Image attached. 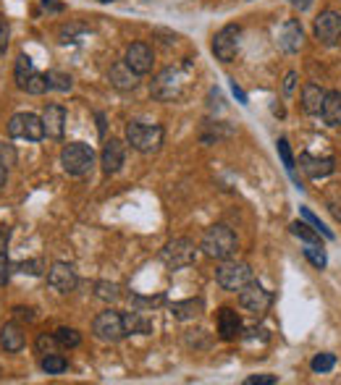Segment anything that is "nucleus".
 Wrapping results in <instances>:
<instances>
[{
	"mask_svg": "<svg viewBox=\"0 0 341 385\" xmlns=\"http://www.w3.org/2000/svg\"><path fill=\"white\" fill-rule=\"evenodd\" d=\"M29 73H34L32 58H29V56H19L16 58V68H14V79H16V87H21V84H24Z\"/></svg>",
	"mask_w": 341,
	"mask_h": 385,
	"instance_id": "nucleus-33",
	"label": "nucleus"
},
{
	"mask_svg": "<svg viewBox=\"0 0 341 385\" xmlns=\"http://www.w3.org/2000/svg\"><path fill=\"white\" fill-rule=\"evenodd\" d=\"M289 231H292V236H297L300 241H305V244H320V233L312 228V225L307 223H300V220H294L292 225H289Z\"/></svg>",
	"mask_w": 341,
	"mask_h": 385,
	"instance_id": "nucleus-27",
	"label": "nucleus"
},
{
	"mask_svg": "<svg viewBox=\"0 0 341 385\" xmlns=\"http://www.w3.org/2000/svg\"><path fill=\"white\" fill-rule=\"evenodd\" d=\"M76 283H79V278H76L73 265H68V262H53V265H50L48 270L50 289H56L58 294H71V291L76 289Z\"/></svg>",
	"mask_w": 341,
	"mask_h": 385,
	"instance_id": "nucleus-13",
	"label": "nucleus"
},
{
	"mask_svg": "<svg viewBox=\"0 0 341 385\" xmlns=\"http://www.w3.org/2000/svg\"><path fill=\"white\" fill-rule=\"evenodd\" d=\"M95 297L103 299V302H118L121 299V289H118V283L98 281L95 283Z\"/></svg>",
	"mask_w": 341,
	"mask_h": 385,
	"instance_id": "nucleus-32",
	"label": "nucleus"
},
{
	"mask_svg": "<svg viewBox=\"0 0 341 385\" xmlns=\"http://www.w3.org/2000/svg\"><path fill=\"white\" fill-rule=\"evenodd\" d=\"M9 137L11 139H29V142H42L45 139V123L42 115L34 113H16L9 120Z\"/></svg>",
	"mask_w": 341,
	"mask_h": 385,
	"instance_id": "nucleus-8",
	"label": "nucleus"
},
{
	"mask_svg": "<svg viewBox=\"0 0 341 385\" xmlns=\"http://www.w3.org/2000/svg\"><path fill=\"white\" fill-rule=\"evenodd\" d=\"M168 309H170V314L181 322L197 320V317L205 312V302L203 299H184V302H173Z\"/></svg>",
	"mask_w": 341,
	"mask_h": 385,
	"instance_id": "nucleus-20",
	"label": "nucleus"
},
{
	"mask_svg": "<svg viewBox=\"0 0 341 385\" xmlns=\"http://www.w3.org/2000/svg\"><path fill=\"white\" fill-rule=\"evenodd\" d=\"M231 87H234V95L239 97L242 103H247V95H244V92H242V89H239V87H236V81H234V84H231Z\"/></svg>",
	"mask_w": 341,
	"mask_h": 385,
	"instance_id": "nucleus-53",
	"label": "nucleus"
},
{
	"mask_svg": "<svg viewBox=\"0 0 341 385\" xmlns=\"http://www.w3.org/2000/svg\"><path fill=\"white\" fill-rule=\"evenodd\" d=\"M100 163H103V170H106L108 176L111 173H118L123 168V163H126V145H123L121 139L111 137L103 147V153H100Z\"/></svg>",
	"mask_w": 341,
	"mask_h": 385,
	"instance_id": "nucleus-14",
	"label": "nucleus"
},
{
	"mask_svg": "<svg viewBox=\"0 0 341 385\" xmlns=\"http://www.w3.org/2000/svg\"><path fill=\"white\" fill-rule=\"evenodd\" d=\"M45 79H48V89H56V92H68V89L73 87L71 76L63 73V71H56V68L45 73Z\"/></svg>",
	"mask_w": 341,
	"mask_h": 385,
	"instance_id": "nucleus-30",
	"label": "nucleus"
},
{
	"mask_svg": "<svg viewBox=\"0 0 341 385\" xmlns=\"http://www.w3.org/2000/svg\"><path fill=\"white\" fill-rule=\"evenodd\" d=\"M302 42H305L302 24L297 21V19H289V21L281 26V32H278V48L292 56V53H300Z\"/></svg>",
	"mask_w": 341,
	"mask_h": 385,
	"instance_id": "nucleus-16",
	"label": "nucleus"
},
{
	"mask_svg": "<svg viewBox=\"0 0 341 385\" xmlns=\"http://www.w3.org/2000/svg\"><path fill=\"white\" fill-rule=\"evenodd\" d=\"M42 9L50 11V14H63L66 6L63 3H56V0H42Z\"/></svg>",
	"mask_w": 341,
	"mask_h": 385,
	"instance_id": "nucleus-48",
	"label": "nucleus"
},
{
	"mask_svg": "<svg viewBox=\"0 0 341 385\" xmlns=\"http://www.w3.org/2000/svg\"><path fill=\"white\" fill-rule=\"evenodd\" d=\"M294 84H297V73L289 71V73H286V79H284V92H286V95H292V92H294Z\"/></svg>",
	"mask_w": 341,
	"mask_h": 385,
	"instance_id": "nucleus-49",
	"label": "nucleus"
},
{
	"mask_svg": "<svg viewBox=\"0 0 341 385\" xmlns=\"http://www.w3.org/2000/svg\"><path fill=\"white\" fill-rule=\"evenodd\" d=\"M215 281H218V286L223 291H242L244 286L250 281H255L252 278V267L247 265V262H236V260H223L218 267V273H215Z\"/></svg>",
	"mask_w": 341,
	"mask_h": 385,
	"instance_id": "nucleus-7",
	"label": "nucleus"
},
{
	"mask_svg": "<svg viewBox=\"0 0 341 385\" xmlns=\"http://www.w3.org/2000/svg\"><path fill=\"white\" fill-rule=\"evenodd\" d=\"M302 217H305V220H307V223L312 225V228H315V231L320 233V236H325V239H333V233L328 231V228H325L323 223H320V217L310 212V207H302Z\"/></svg>",
	"mask_w": 341,
	"mask_h": 385,
	"instance_id": "nucleus-38",
	"label": "nucleus"
},
{
	"mask_svg": "<svg viewBox=\"0 0 341 385\" xmlns=\"http://www.w3.org/2000/svg\"><path fill=\"white\" fill-rule=\"evenodd\" d=\"M53 336H56L58 346H63V349H76V346L81 344V333L76 328H66V325H61Z\"/></svg>",
	"mask_w": 341,
	"mask_h": 385,
	"instance_id": "nucleus-29",
	"label": "nucleus"
},
{
	"mask_svg": "<svg viewBox=\"0 0 341 385\" xmlns=\"http://www.w3.org/2000/svg\"><path fill=\"white\" fill-rule=\"evenodd\" d=\"M123 63L129 66L137 76H147V73L153 71V66H155L153 48H150L147 42H134V45H129V48H126V53H123Z\"/></svg>",
	"mask_w": 341,
	"mask_h": 385,
	"instance_id": "nucleus-11",
	"label": "nucleus"
},
{
	"mask_svg": "<svg viewBox=\"0 0 341 385\" xmlns=\"http://www.w3.org/2000/svg\"><path fill=\"white\" fill-rule=\"evenodd\" d=\"M9 236H11L9 228H6V225H0V249H6V244H9Z\"/></svg>",
	"mask_w": 341,
	"mask_h": 385,
	"instance_id": "nucleus-50",
	"label": "nucleus"
},
{
	"mask_svg": "<svg viewBox=\"0 0 341 385\" xmlns=\"http://www.w3.org/2000/svg\"><path fill=\"white\" fill-rule=\"evenodd\" d=\"M95 165V150L84 142H71L61 150V168L68 176H84Z\"/></svg>",
	"mask_w": 341,
	"mask_h": 385,
	"instance_id": "nucleus-4",
	"label": "nucleus"
},
{
	"mask_svg": "<svg viewBox=\"0 0 341 385\" xmlns=\"http://www.w3.org/2000/svg\"><path fill=\"white\" fill-rule=\"evenodd\" d=\"M294 9H300V11H307L310 6H312V0H289Z\"/></svg>",
	"mask_w": 341,
	"mask_h": 385,
	"instance_id": "nucleus-51",
	"label": "nucleus"
},
{
	"mask_svg": "<svg viewBox=\"0 0 341 385\" xmlns=\"http://www.w3.org/2000/svg\"><path fill=\"white\" fill-rule=\"evenodd\" d=\"M123 325H126V336H147L153 333V320L147 317L145 309H134V312L123 314Z\"/></svg>",
	"mask_w": 341,
	"mask_h": 385,
	"instance_id": "nucleus-22",
	"label": "nucleus"
},
{
	"mask_svg": "<svg viewBox=\"0 0 341 385\" xmlns=\"http://www.w3.org/2000/svg\"><path fill=\"white\" fill-rule=\"evenodd\" d=\"M9 278H11V260H9V255L0 249V286L9 283Z\"/></svg>",
	"mask_w": 341,
	"mask_h": 385,
	"instance_id": "nucleus-43",
	"label": "nucleus"
},
{
	"mask_svg": "<svg viewBox=\"0 0 341 385\" xmlns=\"http://www.w3.org/2000/svg\"><path fill=\"white\" fill-rule=\"evenodd\" d=\"M323 100H325L323 87H317V84H305V89H302V111L307 113V115H317L320 108H323Z\"/></svg>",
	"mask_w": 341,
	"mask_h": 385,
	"instance_id": "nucleus-23",
	"label": "nucleus"
},
{
	"mask_svg": "<svg viewBox=\"0 0 341 385\" xmlns=\"http://www.w3.org/2000/svg\"><path fill=\"white\" fill-rule=\"evenodd\" d=\"M278 377L276 375H250L244 380V385H276Z\"/></svg>",
	"mask_w": 341,
	"mask_h": 385,
	"instance_id": "nucleus-44",
	"label": "nucleus"
},
{
	"mask_svg": "<svg viewBox=\"0 0 341 385\" xmlns=\"http://www.w3.org/2000/svg\"><path fill=\"white\" fill-rule=\"evenodd\" d=\"M100 3H113V0H100Z\"/></svg>",
	"mask_w": 341,
	"mask_h": 385,
	"instance_id": "nucleus-54",
	"label": "nucleus"
},
{
	"mask_svg": "<svg viewBox=\"0 0 341 385\" xmlns=\"http://www.w3.org/2000/svg\"><path fill=\"white\" fill-rule=\"evenodd\" d=\"M79 32H87V26H81V24H68V26H63V29H61V42H73Z\"/></svg>",
	"mask_w": 341,
	"mask_h": 385,
	"instance_id": "nucleus-42",
	"label": "nucleus"
},
{
	"mask_svg": "<svg viewBox=\"0 0 341 385\" xmlns=\"http://www.w3.org/2000/svg\"><path fill=\"white\" fill-rule=\"evenodd\" d=\"M9 37H11V29H9V21L0 16V56L9 50Z\"/></svg>",
	"mask_w": 341,
	"mask_h": 385,
	"instance_id": "nucleus-45",
	"label": "nucleus"
},
{
	"mask_svg": "<svg viewBox=\"0 0 341 385\" xmlns=\"http://www.w3.org/2000/svg\"><path fill=\"white\" fill-rule=\"evenodd\" d=\"M315 37L323 45H336L341 40V14L339 11H323L315 19Z\"/></svg>",
	"mask_w": 341,
	"mask_h": 385,
	"instance_id": "nucleus-12",
	"label": "nucleus"
},
{
	"mask_svg": "<svg viewBox=\"0 0 341 385\" xmlns=\"http://www.w3.org/2000/svg\"><path fill=\"white\" fill-rule=\"evenodd\" d=\"M24 333L19 328L16 322H6L3 328H0V346H3V351L6 354H19L24 349Z\"/></svg>",
	"mask_w": 341,
	"mask_h": 385,
	"instance_id": "nucleus-19",
	"label": "nucleus"
},
{
	"mask_svg": "<svg viewBox=\"0 0 341 385\" xmlns=\"http://www.w3.org/2000/svg\"><path fill=\"white\" fill-rule=\"evenodd\" d=\"M92 336L103 341V344H118L126 336V325H123V314L116 309H106L92 320Z\"/></svg>",
	"mask_w": 341,
	"mask_h": 385,
	"instance_id": "nucleus-6",
	"label": "nucleus"
},
{
	"mask_svg": "<svg viewBox=\"0 0 341 385\" xmlns=\"http://www.w3.org/2000/svg\"><path fill=\"white\" fill-rule=\"evenodd\" d=\"M205 257H210V260H231L236 255V249H239V241H236V233L228 228L226 223H215L210 225L203 236V244H200Z\"/></svg>",
	"mask_w": 341,
	"mask_h": 385,
	"instance_id": "nucleus-2",
	"label": "nucleus"
},
{
	"mask_svg": "<svg viewBox=\"0 0 341 385\" xmlns=\"http://www.w3.org/2000/svg\"><path fill=\"white\" fill-rule=\"evenodd\" d=\"M310 367H312V372H320V375H323V372H331L333 367H336V356H333V354H317L315 359L310 361Z\"/></svg>",
	"mask_w": 341,
	"mask_h": 385,
	"instance_id": "nucleus-36",
	"label": "nucleus"
},
{
	"mask_svg": "<svg viewBox=\"0 0 341 385\" xmlns=\"http://www.w3.org/2000/svg\"><path fill=\"white\" fill-rule=\"evenodd\" d=\"M320 115H323L325 126H331V128L341 126V92H325Z\"/></svg>",
	"mask_w": 341,
	"mask_h": 385,
	"instance_id": "nucleus-21",
	"label": "nucleus"
},
{
	"mask_svg": "<svg viewBox=\"0 0 341 385\" xmlns=\"http://www.w3.org/2000/svg\"><path fill=\"white\" fill-rule=\"evenodd\" d=\"M166 304V294H155V297H142V294H131V307L134 309H158Z\"/></svg>",
	"mask_w": 341,
	"mask_h": 385,
	"instance_id": "nucleus-31",
	"label": "nucleus"
},
{
	"mask_svg": "<svg viewBox=\"0 0 341 385\" xmlns=\"http://www.w3.org/2000/svg\"><path fill=\"white\" fill-rule=\"evenodd\" d=\"M14 317H16V320L32 322L34 320V309H32V307H14Z\"/></svg>",
	"mask_w": 341,
	"mask_h": 385,
	"instance_id": "nucleus-46",
	"label": "nucleus"
},
{
	"mask_svg": "<svg viewBox=\"0 0 341 385\" xmlns=\"http://www.w3.org/2000/svg\"><path fill=\"white\" fill-rule=\"evenodd\" d=\"M42 123H45V137L50 139H63L66 128V108L63 105H48L42 111Z\"/></svg>",
	"mask_w": 341,
	"mask_h": 385,
	"instance_id": "nucleus-17",
	"label": "nucleus"
},
{
	"mask_svg": "<svg viewBox=\"0 0 341 385\" xmlns=\"http://www.w3.org/2000/svg\"><path fill=\"white\" fill-rule=\"evenodd\" d=\"M218 336L220 341H236V338L244 336L242 317L231 307H220L218 309Z\"/></svg>",
	"mask_w": 341,
	"mask_h": 385,
	"instance_id": "nucleus-15",
	"label": "nucleus"
},
{
	"mask_svg": "<svg viewBox=\"0 0 341 385\" xmlns=\"http://www.w3.org/2000/svg\"><path fill=\"white\" fill-rule=\"evenodd\" d=\"M19 89H24L26 95H45L48 92V79H45V73L34 71L26 76V81Z\"/></svg>",
	"mask_w": 341,
	"mask_h": 385,
	"instance_id": "nucleus-28",
	"label": "nucleus"
},
{
	"mask_svg": "<svg viewBox=\"0 0 341 385\" xmlns=\"http://www.w3.org/2000/svg\"><path fill=\"white\" fill-rule=\"evenodd\" d=\"M273 304V294L268 289H263L258 281H250L239 291V307L250 314H263L268 307Z\"/></svg>",
	"mask_w": 341,
	"mask_h": 385,
	"instance_id": "nucleus-10",
	"label": "nucleus"
},
{
	"mask_svg": "<svg viewBox=\"0 0 341 385\" xmlns=\"http://www.w3.org/2000/svg\"><path fill=\"white\" fill-rule=\"evenodd\" d=\"M300 165L310 178H325L336 170V160L333 158H315V155L310 153L300 155Z\"/></svg>",
	"mask_w": 341,
	"mask_h": 385,
	"instance_id": "nucleus-18",
	"label": "nucleus"
},
{
	"mask_svg": "<svg viewBox=\"0 0 341 385\" xmlns=\"http://www.w3.org/2000/svg\"><path fill=\"white\" fill-rule=\"evenodd\" d=\"M40 367L45 375H63L66 369H68V359L66 356H61V354H45L40 359Z\"/></svg>",
	"mask_w": 341,
	"mask_h": 385,
	"instance_id": "nucleus-26",
	"label": "nucleus"
},
{
	"mask_svg": "<svg viewBox=\"0 0 341 385\" xmlns=\"http://www.w3.org/2000/svg\"><path fill=\"white\" fill-rule=\"evenodd\" d=\"M19 273H29V275H42L45 273V262L42 260H26V262H19L16 265Z\"/></svg>",
	"mask_w": 341,
	"mask_h": 385,
	"instance_id": "nucleus-39",
	"label": "nucleus"
},
{
	"mask_svg": "<svg viewBox=\"0 0 341 385\" xmlns=\"http://www.w3.org/2000/svg\"><path fill=\"white\" fill-rule=\"evenodd\" d=\"M276 147H278L281 160H284V168L289 170V173H294V158H292V150H289V142H286V139H278Z\"/></svg>",
	"mask_w": 341,
	"mask_h": 385,
	"instance_id": "nucleus-40",
	"label": "nucleus"
},
{
	"mask_svg": "<svg viewBox=\"0 0 341 385\" xmlns=\"http://www.w3.org/2000/svg\"><path fill=\"white\" fill-rule=\"evenodd\" d=\"M56 346H58V341H56V336H53V333H40V336H37V341H34V349H37V354H42V356H45V354H53L56 351Z\"/></svg>",
	"mask_w": 341,
	"mask_h": 385,
	"instance_id": "nucleus-37",
	"label": "nucleus"
},
{
	"mask_svg": "<svg viewBox=\"0 0 341 385\" xmlns=\"http://www.w3.org/2000/svg\"><path fill=\"white\" fill-rule=\"evenodd\" d=\"M239 37H242V26L239 24H226L215 37H213V56L223 61V63H231L239 53Z\"/></svg>",
	"mask_w": 341,
	"mask_h": 385,
	"instance_id": "nucleus-9",
	"label": "nucleus"
},
{
	"mask_svg": "<svg viewBox=\"0 0 341 385\" xmlns=\"http://www.w3.org/2000/svg\"><path fill=\"white\" fill-rule=\"evenodd\" d=\"M126 145L142 155L158 153L163 147V126L161 123L129 120V123H126Z\"/></svg>",
	"mask_w": 341,
	"mask_h": 385,
	"instance_id": "nucleus-3",
	"label": "nucleus"
},
{
	"mask_svg": "<svg viewBox=\"0 0 341 385\" xmlns=\"http://www.w3.org/2000/svg\"><path fill=\"white\" fill-rule=\"evenodd\" d=\"M6 181H9V165H3V163H0V189L6 186Z\"/></svg>",
	"mask_w": 341,
	"mask_h": 385,
	"instance_id": "nucleus-52",
	"label": "nucleus"
},
{
	"mask_svg": "<svg viewBox=\"0 0 341 385\" xmlns=\"http://www.w3.org/2000/svg\"><path fill=\"white\" fill-rule=\"evenodd\" d=\"M0 163L3 165H16V150H14V145H6V142H0Z\"/></svg>",
	"mask_w": 341,
	"mask_h": 385,
	"instance_id": "nucleus-41",
	"label": "nucleus"
},
{
	"mask_svg": "<svg viewBox=\"0 0 341 385\" xmlns=\"http://www.w3.org/2000/svg\"><path fill=\"white\" fill-rule=\"evenodd\" d=\"M189 87V63L184 66H170V68H163L158 76L150 84V95L161 103H176L181 97L187 95Z\"/></svg>",
	"mask_w": 341,
	"mask_h": 385,
	"instance_id": "nucleus-1",
	"label": "nucleus"
},
{
	"mask_svg": "<svg viewBox=\"0 0 341 385\" xmlns=\"http://www.w3.org/2000/svg\"><path fill=\"white\" fill-rule=\"evenodd\" d=\"M305 257H307L317 270H323V267L328 265V257H325V252H323L320 244H305Z\"/></svg>",
	"mask_w": 341,
	"mask_h": 385,
	"instance_id": "nucleus-34",
	"label": "nucleus"
},
{
	"mask_svg": "<svg viewBox=\"0 0 341 385\" xmlns=\"http://www.w3.org/2000/svg\"><path fill=\"white\" fill-rule=\"evenodd\" d=\"M108 79H111V84H113L116 89H134L139 76L131 71L126 63H116L113 68H111V73H108Z\"/></svg>",
	"mask_w": 341,
	"mask_h": 385,
	"instance_id": "nucleus-25",
	"label": "nucleus"
},
{
	"mask_svg": "<svg viewBox=\"0 0 341 385\" xmlns=\"http://www.w3.org/2000/svg\"><path fill=\"white\" fill-rule=\"evenodd\" d=\"M228 137H234V128L220 123V120H208L203 134H200V142H203V145H218L220 139H228Z\"/></svg>",
	"mask_w": 341,
	"mask_h": 385,
	"instance_id": "nucleus-24",
	"label": "nucleus"
},
{
	"mask_svg": "<svg viewBox=\"0 0 341 385\" xmlns=\"http://www.w3.org/2000/svg\"><path fill=\"white\" fill-rule=\"evenodd\" d=\"M158 260H161V262L168 267V270H184V267L195 265V260H197L195 241H189V239H173V241H168V244L161 249Z\"/></svg>",
	"mask_w": 341,
	"mask_h": 385,
	"instance_id": "nucleus-5",
	"label": "nucleus"
},
{
	"mask_svg": "<svg viewBox=\"0 0 341 385\" xmlns=\"http://www.w3.org/2000/svg\"><path fill=\"white\" fill-rule=\"evenodd\" d=\"M184 344L189 346V349H208L210 346V336L205 333V330H189L187 336H184Z\"/></svg>",
	"mask_w": 341,
	"mask_h": 385,
	"instance_id": "nucleus-35",
	"label": "nucleus"
},
{
	"mask_svg": "<svg viewBox=\"0 0 341 385\" xmlns=\"http://www.w3.org/2000/svg\"><path fill=\"white\" fill-rule=\"evenodd\" d=\"M328 210L333 212V217H336V220H341V194H333V197H328Z\"/></svg>",
	"mask_w": 341,
	"mask_h": 385,
	"instance_id": "nucleus-47",
	"label": "nucleus"
}]
</instances>
